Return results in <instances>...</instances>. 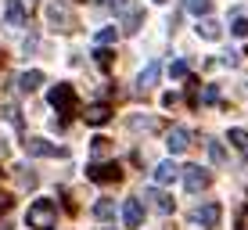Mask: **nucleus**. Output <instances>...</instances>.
<instances>
[{"mask_svg": "<svg viewBox=\"0 0 248 230\" xmlns=\"http://www.w3.org/2000/svg\"><path fill=\"white\" fill-rule=\"evenodd\" d=\"M166 148H169V155H184V151L191 148V133H187L184 126H173L169 137H166Z\"/></svg>", "mask_w": 248, "mask_h": 230, "instance_id": "6e6552de", "label": "nucleus"}, {"mask_svg": "<svg viewBox=\"0 0 248 230\" xmlns=\"http://www.w3.org/2000/svg\"><path fill=\"white\" fill-rule=\"evenodd\" d=\"M155 4H166V0H155Z\"/></svg>", "mask_w": 248, "mask_h": 230, "instance_id": "7c9ffc66", "label": "nucleus"}, {"mask_svg": "<svg viewBox=\"0 0 248 230\" xmlns=\"http://www.w3.org/2000/svg\"><path fill=\"white\" fill-rule=\"evenodd\" d=\"M47 101L58 108V112H76V90H72V83H58V87H50Z\"/></svg>", "mask_w": 248, "mask_h": 230, "instance_id": "f03ea898", "label": "nucleus"}, {"mask_svg": "<svg viewBox=\"0 0 248 230\" xmlns=\"http://www.w3.org/2000/svg\"><path fill=\"white\" fill-rule=\"evenodd\" d=\"M216 101H219V90L216 87H205L202 90V105H216Z\"/></svg>", "mask_w": 248, "mask_h": 230, "instance_id": "393cba45", "label": "nucleus"}, {"mask_svg": "<svg viewBox=\"0 0 248 230\" xmlns=\"http://www.w3.org/2000/svg\"><path fill=\"white\" fill-rule=\"evenodd\" d=\"M40 83H44V72H40V69H29V72H22V76H18V90H22V93L40 90Z\"/></svg>", "mask_w": 248, "mask_h": 230, "instance_id": "4468645a", "label": "nucleus"}, {"mask_svg": "<svg viewBox=\"0 0 248 230\" xmlns=\"http://www.w3.org/2000/svg\"><path fill=\"white\" fill-rule=\"evenodd\" d=\"M93 40H97L101 47H105V44H115V40H119V29H115V25H105V29H101Z\"/></svg>", "mask_w": 248, "mask_h": 230, "instance_id": "412c9836", "label": "nucleus"}, {"mask_svg": "<svg viewBox=\"0 0 248 230\" xmlns=\"http://www.w3.org/2000/svg\"><path fill=\"white\" fill-rule=\"evenodd\" d=\"M25 22H29V7H25V0H7V4H4V25L22 29Z\"/></svg>", "mask_w": 248, "mask_h": 230, "instance_id": "20e7f679", "label": "nucleus"}, {"mask_svg": "<svg viewBox=\"0 0 248 230\" xmlns=\"http://www.w3.org/2000/svg\"><path fill=\"white\" fill-rule=\"evenodd\" d=\"M105 4L112 7L115 15H126V11H130V0H105Z\"/></svg>", "mask_w": 248, "mask_h": 230, "instance_id": "a878e982", "label": "nucleus"}, {"mask_svg": "<svg viewBox=\"0 0 248 230\" xmlns=\"http://www.w3.org/2000/svg\"><path fill=\"white\" fill-rule=\"evenodd\" d=\"M93 216H97L101 223H108V219H115V201H112V198H101L97 205H93Z\"/></svg>", "mask_w": 248, "mask_h": 230, "instance_id": "dca6fc26", "label": "nucleus"}, {"mask_svg": "<svg viewBox=\"0 0 248 230\" xmlns=\"http://www.w3.org/2000/svg\"><path fill=\"white\" fill-rule=\"evenodd\" d=\"M137 29H140V11H137V7H130V11L123 15V32H130V36H133Z\"/></svg>", "mask_w": 248, "mask_h": 230, "instance_id": "a211bd4d", "label": "nucleus"}, {"mask_svg": "<svg viewBox=\"0 0 248 230\" xmlns=\"http://www.w3.org/2000/svg\"><path fill=\"white\" fill-rule=\"evenodd\" d=\"M184 184L191 194H202L205 187H209V173H205L202 166H184Z\"/></svg>", "mask_w": 248, "mask_h": 230, "instance_id": "423d86ee", "label": "nucleus"}, {"mask_svg": "<svg viewBox=\"0 0 248 230\" xmlns=\"http://www.w3.org/2000/svg\"><path fill=\"white\" fill-rule=\"evenodd\" d=\"M230 32L234 36H248V18H234L230 22Z\"/></svg>", "mask_w": 248, "mask_h": 230, "instance_id": "b1692460", "label": "nucleus"}, {"mask_svg": "<svg viewBox=\"0 0 248 230\" xmlns=\"http://www.w3.org/2000/svg\"><path fill=\"white\" fill-rule=\"evenodd\" d=\"M148 198L155 201V209H158V212H166V216L173 212V198H169L166 191H148Z\"/></svg>", "mask_w": 248, "mask_h": 230, "instance_id": "f3484780", "label": "nucleus"}, {"mask_svg": "<svg viewBox=\"0 0 248 230\" xmlns=\"http://www.w3.org/2000/svg\"><path fill=\"white\" fill-rule=\"evenodd\" d=\"M198 36L202 40H219L223 29H219V22L212 18V15H205V18H198Z\"/></svg>", "mask_w": 248, "mask_h": 230, "instance_id": "ddd939ff", "label": "nucleus"}, {"mask_svg": "<svg viewBox=\"0 0 248 230\" xmlns=\"http://www.w3.org/2000/svg\"><path fill=\"white\" fill-rule=\"evenodd\" d=\"M105 230H112V227H105Z\"/></svg>", "mask_w": 248, "mask_h": 230, "instance_id": "473e14b6", "label": "nucleus"}, {"mask_svg": "<svg viewBox=\"0 0 248 230\" xmlns=\"http://www.w3.org/2000/svg\"><path fill=\"white\" fill-rule=\"evenodd\" d=\"M25 223H29L32 230H54L58 227V201L36 198L29 205V212H25Z\"/></svg>", "mask_w": 248, "mask_h": 230, "instance_id": "f257e3e1", "label": "nucleus"}, {"mask_svg": "<svg viewBox=\"0 0 248 230\" xmlns=\"http://www.w3.org/2000/svg\"><path fill=\"white\" fill-rule=\"evenodd\" d=\"M47 22L54 25V29H72V15H68V7H62V4H47Z\"/></svg>", "mask_w": 248, "mask_h": 230, "instance_id": "f8f14e48", "label": "nucleus"}, {"mask_svg": "<svg viewBox=\"0 0 248 230\" xmlns=\"http://www.w3.org/2000/svg\"><path fill=\"white\" fill-rule=\"evenodd\" d=\"M180 173H184V169H180V166H176V162H173V158H166V162H158V166H155V169H151V176H155V184H158V187H166V184H173V180H176V176H180Z\"/></svg>", "mask_w": 248, "mask_h": 230, "instance_id": "1a4fd4ad", "label": "nucleus"}, {"mask_svg": "<svg viewBox=\"0 0 248 230\" xmlns=\"http://www.w3.org/2000/svg\"><path fill=\"white\" fill-rule=\"evenodd\" d=\"M187 11H191L194 18H205V15L212 11V0H187Z\"/></svg>", "mask_w": 248, "mask_h": 230, "instance_id": "6ab92c4d", "label": "nucleus"}, {"mask_svg": "<svg viewBox=\"0 0 248 230\" xmlns=\"http://www.w3.org/2000/svg\"><path fill=\"white\" fill-rule=\"evenodd\" d=\"M209 158L216 162V166H223V162H227V151H223V144H219V140H209Z\"/></svg>", "mask_w": 248, "mask_h": 230, "instance_id": "4be33fe9", "label": "nucleus"}, {"mask_svg": "<svg viewBox=\"0 0 248 230\" xmlns=\"http://www.w3.org/2000/svg\"><path fill=\"white\" fill-rule=\"evenodd\" d=\"M22 148L29 151L32 158H58V155H65V148H58V144H50L44 137H29V140H22Z\"/></svg>", "mask_w": 248, "mask_h": 230, "instance_id": "7ed1b4c3", "label": "nucleus"}, {"mask_svg": "<svg viewBox=\"0 0 248 230\" xmlns=\"http://www.w3.org/2000/svg\"><path fill=\"white\" fill-rule=\"evenodd\" d=\"M219 216H223V209H219V201H205V205L194 209V223H202V227H219Z\"/></svg>", "mask_w": 248, "mask_h": 230, "instance_id": "39448f33", "label": "nucleus"}, {"mask_svg": "<svg viewBox=\"0 0 248 230\" xmlns=\"http://www.w3.org/2000/svg\"><path fill=\"white\" fill-rule=\"evenodd\" d=\"M241 230H248V209L241 212Z\"/></svg>", "mask_w": 248, "mask_h": 230, "instance_id": "c756f323", "label": "nucleus"}, {"mask_svg": "<svg viewBox=\"0 0 248 230\" xmlns=\"http://www.w3.org/2000/svg\"><path fill=\"white\" fill-rule=\"evenodd\" d=\"M93 54H97V61H101V65H108V61H112V50H105V47H97Z\"/></svg>", "mask_w": 248, "mask_h": 230, "instance_id": "cd10ccee", "label": "nucleus"}, {"mask_svg": "<svg viewBox=\"0 0 248 230\" xmlns=\"http://www.w3.org/2000/svg\"><path fill=\"white\" fill-rule=\"evenodd\" d=\"M158 76H162V61H148L140 69V76H137V90H151L158 83Z\"/></svg>", "mask_w": 248, "mask_h": 230, "instance_id": "9b49d317", "label": "nucleus"}, {"mask_svg": "<svg viewBox=\"0 0 248 230\" xmlns=\"http://www.w3.org/2000/svg\"><path fill=\"white\" fill-rule=\"evenodd\" d=\"M230 144L248 158V130H230Z\"/></svg>", "mask_w": 248, "mask_h": 230, "instance_id": "aec40b11", "label": "nucleus"}, {"mask_svg": "<svg viewBox=\"0 0 248 230\" xmlns=\"http://www.w3.org/2000/svg\"><path fill=\"white\" fill-rule=\"evenodd\" d=\"M0 230H11V227H0Z\"/></svg>", "mask_w": 248, "mask_h": 230, "instance_id": "2f4dec72", "label": "nucleus"}, {"mask_svg": "<svg viewBox=\"0 0 248 230\" xmlns=\"http://www.w3.org/2000/svg\"><path fill=\"white\" fill-rule=\"evenodd\" d=\"M187 72H191L187 61H173V65H169V76H173V79H187Z\"/></svg>", "mask_w": 248, "mask_h": 230, "instance_id": "5701e85b", "label": "nucleus"}, {"mask_svg": "<svg viewBox=\"0 0 248 230\" xmlns=\"http://www.w3.org/2000/svg\"><path fill=\"white\" fill-rule=\"evenodd\" d=\"M123 223L130 227V230H137L144 223V205H140V198H126L123 201Z\"/></svg>", "mask_w": 248, "mask_h": 230, "instance_id": "0eeeda50", "label": "nucleus"}, {"mask_svg": "<svg viewBox=\"0 0 248 230\" xmlns=\"http://www.w3.org/2000/svg\"><path fill=\"white\" fill-rule=\"evenodd\" d=\"M87 176H90L93 184H108V180H119V176H123V169H119L115 162H105V166H90Z\"/></svg>", "mask_w": 248, "mask_h": 230, "instance_id": "9d476101", "label": "nucleus"}, {"mask_svg": "<svg viewBox=\"0 0 248 230\" xmlns=\"http://www.w3.org/2000/svg\"><path fill=\"white\" fill-rule=\"evenodd\" d=\"M108 151V140L105 137H93V155H105Z\"/></svg>", "mask_w": 248, "mask_h": 230, "instance_id": "bb28decb", "label": "nucleus"}, {"mask_svg": "<svg viewBox=\"0 0 248 230\" xmlns=\"http://www.w3.org/2000/svg\"><path fill=\"white\" fill-rule=\"evenodd\" d=\"M11 209V198H7V194H0V212H7Z\"/></svg>", "mask_w": 248, "mask_h": 230, "instance_id": "c85d7f7f", "label": "nucleus"}, {"mask_svg": "<svg viewBox=\"0 0 248 230\" xmlns=\"http://www.w3.org/2000/svg\"><path fill=\"white\" fill-rule=\"evenodd\" d=\"M83 119H87L90 126H105L108 119H112V108H108V105H93V108L83 112Z\"/></svg>", "mask_w": 248, "mask_h": 230, "instance_id": "2eb2a0df", "label": "nucleus"}]
</instances>
